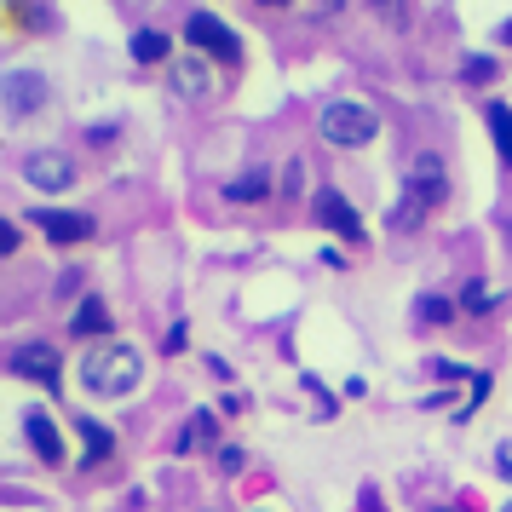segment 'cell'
I'll list each match as a JSON object with an SVG mask.
<instances>
[{"label": "cell", "mask_w": 512, "mask_h": 512, "mask_svg": "<svg viewBox=\"0 0 512 512\" xmlns=\"http://www.w3.org/2000/svg\"><path fill=\"white\" fill-rule=\"evenodd\" d=\"M81 380H87V392H93V397H127L144 380V357L133 346H121V340H110V346L87 351Z\"/></svg>", "instance_id": "obj_1"}, {"label": "cell", "mask_w": 512, "mask_h": 512, "mask_svg": "<svg viewBox=\"0 0 512 512\" xmlns=\"http://www.w3.org/2000/svg\"><path fill=\"white\" fill-rule=\"evenodd\" d=\"M323 139L340 144V150H363V144L380 139V116L369 104H357V98H334L323 110Z\"/></svg>", "instance_id": "obj_2"}, {"label": "cell", "mask_w": 512, "mask_h": 512, "mask_svg": "<svg viewBox=\"0 0 512 512\" xmlns=\"http://www.w3.org/2000/svg\"><path fill=\"white\" fill-rule=\"evenodd\" d=\"M185 41H190L196 52H208V58H225V64H236V52H242V41H236L231 29L213 18V12H190Z\"/></svg>", "instance_id": "obj_3"}, {"label": "cell", "mask_w": 512, "mask_h": 512, "mask_svg": "<svg viewBox=\"0 0 512 512\" xmlns=\"http://www.w3.org/2000/svg\"><path fill=\"white\" fill-rule=\"evenodd\" d=\"M0 98H6V116H35L41 104H47V75L35 70H12L6 81H0Z\"/></svg>", "instance_id": "obj_4"}, {"label": "cell", "mask_w": 512, "mask_h": 512, "mask_svg": "<svg viewBox=\"0 0 512 512\" xmlns=\"http://www.w3.org/2000/svg\"><path fill=\"white\" fill-rule=\"evenodd\" d=\"M311 208H317V219H323L328 231L340 236V242H363V219H357V208H351V202L340 196V190H328V185H323Z\"/></svg>", "instance_id": "obj_5"}, {"label": "cell", "mask_w": 512, "mask_h": 512, "mask_svg": "<svg viewBox=\"0 0 512 512\" xmlns=\"http://www.w3.org/2000/svg\"><path fill=\"white\" fill-rule=\"evenodd\" d=\"M24 179L35 190H70L75 185V162L64 156V150H35L24 162Z\"/></svg>", "instance_id": "obj_6"}, {"label": "cell", "mask_w": 512, "mask_h": 512, "mask_svg": "<svg viewBox=\"0 0 512 512\" xmlns=\"http://www.w3.org/2000/svg\"><path fill=\"white\" fill-rule=\"evenodd\" d=\"M35 231L52 236L58 248H70V242H87L93 236V219L87 213H70V208H35Z\"/></svg>", "instance_id": "obj_7"}, {"label": "cell", "mask_w": 512, "mask_h": 512, "mask_svg": "<svg viewBox=\"0 0 512 512\" xmlns=\"http://www.w3.org/2000/svg\"><path fill=\"white\" fill-rule=\"evenodd\" d=\"M12 374H24V380H41V386H58V351L52 346H41V340H35V346H18L12 351Z\"/></svg>", "instance_id": "obj_8"}, {"label": "cell", "mask_w": 512, "mask_h": 512, "mask_svg": "<svg viewBox=\"0 0 512 512\" xmlns=\"http://www.w3.org/2000/svg\"><path fill=\"white\" fill-rule=\"evenodd\" d=\"M24 432H29V443H35V455H41L47 466H58V461H64V438H58V426H52V415H47V409H29Z\"/></svg>", "instance_id": "obj_9"}, {"label": "cell", "mask_w": 512, "mask_h": 512, "mask_svg": "<svg viewBox=\"0 0 512 512\" xmlns=\"http://www.w3.org/2000/svg\"><path fill=\"white\" fill-rule=\"evenodd\" d=\"M409 190H420V202H415V213H426V208H438L443 196H449V179H443V167L426 156V162L409 173Z\"/></svg>", "instance_id": "obj_10"}, {"label": "cell", "mask_w": 512, "mask_h": 512, "mask_svg": "<svg viewBox=\"0 0 512 512\" xmlns=\"http://www.w3.org/2000/svg\"><path fill=\"white\" fill-rule=\"evenodd\" d=\"M70 334H75V340H98V334H110V305L98 300V294H87V300L75 305Z\"/></svg>", "instance_id": "obj_11"}, {"label": "cell", "mask_w": 512, "mask_h": 512, "mask_svg": "<svg viewBox=\"0 0 512 512\" xmlns=\"http://www.w3.org/2000/svg\"><path fill=\"white\" fill-rule=\"evenodd\" d=\"M173 93H185V98H208L213 93V81L208 70H202V58H173Z\"/></svg>", "instance_id": "obj_12"}, {"label": "cell", "mask_w": 512, "mask_h": 512, "mask_svg": "<svg viewBox=\"0 0 512 512\" xmlns=\"http://www.w3.org/2000/svg\"><path fill=\"white\" fill-rule=\"evenodd\" d=\"M225 196H231V202H265V196H271V173H265V167H254V173L231 179V185H225Z\"/></svg>", "instance_id": "obj_13"}, {"label": "cell", "mask_w": 512, "mask_h": 512, "mask_svg": "<svg viewBox=\"0 0 512 512\" xmlns=\"http://www.w3.org/2000/svg\"><path fill=\"white\" fill-rule=\"evenodd\" d=\"M167 52H173V41H167L162 29H139V35H133V58H139V64H162Z\"/></svg>", "instance_id": "obj_14"}, {"label": "cell", "mask_w": 512, "mask_h": 512, "mask_svg": "<svg viewBox=\"0 0 512 512\" xmlns=\"http://www.w3.org/2000/svg\"><path fill=\"white\" fill-rule=\"evenodd\" d=\"M489 133H495V150H501V162H512V110L507 104H489Z\"/></svg>", "instance_id": "obj_15"}, {"label": "cell", "mask_w": 512, "mask_h": 512, "mask_svg": "<svg viewBox=\"0 0 512 512\" xmlns=\"http://www.w3.org/2000/svg\"><path fill=\"white\" fill-rule=\"evenodd\" d=\"M81 443H87V466H93V461H104V455L116 449V438H110V432H104L98 420H81Z\"/></svg>", "instance_id": "obj_16"}, {"label": "cell", "mask_w": 512, "mask_h": 512, "mask_svg": "<svg viewBox=\"0 0 512 512\" xmlns=\"http://www.w3.org/2000/svg\"><path fill=\"white\" fill-rule=\"evenodd\" d=\"M415 317H420V323H455V305L438 300V294H420V300H415Z\"/></svg>", "instance_id": "obj_17"}, {"label": "cell", "mask_w": 512, "mask_h": 512, "mask_svg": "<svg viewBox=\"0 0 512 512\" xmlns=\"http://www.w3.org/2000/svg\"><path fill=\"white\" fill-rule=\"evenodd\" d=\"M501 75V64L489 58V52H478V58H466L461 64V81H472V87H484V81H495Z\"/></svg>", "instance_id": "obj_18"}, {"label": "cell", "mask_w": 512, "mask_h": 512, "mask_svg": "<svg viewBox=\"0 0 512 512\" xmlns=\"http://www.w3.org/2000/svg\"><path fill=\"white\" fill-rule=\"evenodd\" d=\"M213 426H219V420H213L208 409H202V415H190V426L179 432V449H196L202 438H213Z\"/></svg>", "instance_id": "obj_19"}, {"label": "cell", "mask_w": 512, "mask_h": 512, "mask_svg": "<svg viewBox=\"0 0 512 512\" xmlns=\"http://www.w3.org/2000/svg\"><path fill=\"white\" fill-rule=\"evenodd\" d=\"M18 242H24V236H18V225L0 213V254H18Z\"/></svg>", "instance_id": "obj_20"}, {"label": "cell", "mask_w": 512, "mask_h": 512, "mask_svg": "<svg viewBox=\"0 0 512 512\" xmlns=\"http://www.w3.org/2000/svg\"><path fill=\"white\" fill-rule=\"evenodd\" d=\"M426 369H432V380H466V374H472V369H461V363H443V357L426 363Z\"/></svg>", "instance_id": "obj_21"}, {"label": "cell", "mask_w": 512, "mask_h": 512, "mask_svg": "<svg viewBox=\"0 0 512 512\" xmlns=\"http://www.w3.org/2000/svg\"><path fill=\"white\" fill-rule=\"evenodd\" d=\"M495 472H501V478H512V443H501V449H495Z\"/></svg>", "instance_id": "obj_22"}, {"label": "cell", "mask_w": 512, "mask_h": 512, "mask_svg": "<svg viewBox=\"0 0 512 512\" xmlns=\"http://www.w3.org/2000/svg\"><path fill=\"white\" fill-rule=\"evenodd\" d=\"M363 512H386V501H380V489L363 484Z\"/></svg>", "instance_id": "obj_23"}, {"label": "cell", "mask_w": 512, "mask_h": 512, "mask_svg": "<svg viewBox=\"0 0 512 512\" xmlns=\"http://www.w3.org/2000/svg\"><path fill=\"white\" fill-rule=\"evenodd\" d=\"M185 340H190L185 323H173V328H167V351H185Z\"/></svg>", "instance_id": "obj_24"}, {"label": "cell", "mask_w": 512, "mask_h": 512, "mask_svg": "<svg viewBox=\"0 0 512 512\" xmlns=\"http://www.w3.org/2000/svg\"><path fill=\"white\" fill-rule=\"evenodd\" d=\"M495 41H501V47H512V18H507L501 29H495Z\"/></svg>", "instance_id": "obj_25"}, {"label": "cell", "mask_w": 512, "mask_h": 512, "mask_svg": "<svg viewBox=\"0 0 512 512\" xmlns=\"http://www.w3.org/2000/svg\"><path fill=\"white\" fill-rule=\"evenodd\" d=\"M259 6H288V0H259Z\"/></svg>", "instance_id": "obj_26"}, {"label": "cell", "mask_w": 512, "mask_h": 512, "mask_svg": "<svg viewBox=\"0 0 512 512\" xmlns=\"http://www.w3.org/2000/svg\"><path fill=\"white\" fill-rule=\"evenodd\" d=\"M432 512H455V507H432Z\"/></svg>", "instance_id": "obj_27"}]
</instances>
